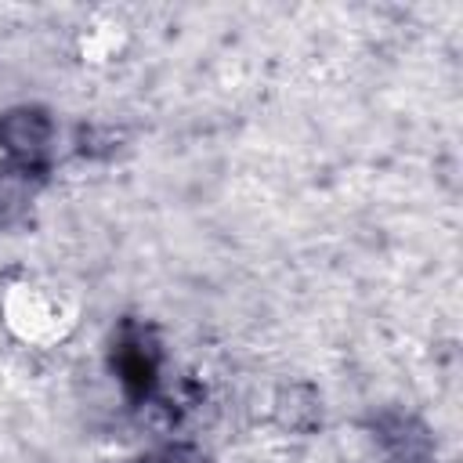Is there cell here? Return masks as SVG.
I'll return each mask as SVG.
<instances>
[{
	"label": "cell",
	"instance_id": "obj_3",
	"mask_svg": "<svg viewBox=\"0 0 463 463\" xmlns=\"http://www.w3.org/2000/svg\"><path fill=\"white\" fill-rule=\"evenodd\" d=\"M137 463H174V456H148V459H137Z\"/></svg>",
	"mask_w": 463,
	"mask_h": 463
},
{
	"label": "cell",
	"instance_id": "obj_1",
	"mask_svg": "<svg viewBox=\"0 0 463 463\" xmlns=\"http://www.w3.org/2000/svg\"><path fill=\"white\" fill-rule=\"evenodd\" d=\"M51 130H54V127H51V119H47L43 109H29V105L11 109V112L0 116V148H4L14 163L29 166V163H36V159L47 152Z\"/></svg>",
	"mask_w": 463,
	"mask_h": 463
},
{
	"label": "cell",
	"instance_id": "obj_2",
	"mask_svg": "<svg viewBox=\"0 0 463 463\" xmlns=\"http://www.w3.org/2000/svg\"><path fill=\"white\" fill-rule=\"evenodd\" d=\"M116 373H119V380H123V387L134 394V398H141V394H148L152 391V383H156V347L145 340V333H137V329H127L123 336H119V344H116Z\"/></svg>",
	"mask_w": 463,
	"mask_h": 463
}]
</instances>
